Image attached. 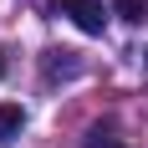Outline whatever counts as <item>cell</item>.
<instances>
[{
    "label": "cell",
    "mask_w": 148,
    "mask_h": 148,
    "mask_svg": "<svg viewBox=\"0 0 148 148\" xmlns=\"http://www.w3.org/2000/svg\"><path fill=\"white\" fill-rule=\"evenodd\" d=\"M112 10H118L123 21H133V26H138V21H148V0H118Z\"/></svg>",
    "instance_id": "3957f363"
},
{
    "label": "cell",
    "mask_w": 148,
    "mask_h": 148,
    "mask_svg": "<svg viewBox=\"0 0 148 148\" xmlns=\"http://www.w3.org/2000/svg\"><path fill=\"white\" fill-rule=\"evenodd\" d=\"M143 61H148V51H143Z\"/></svg>",
    "instance_id": "5b68a950"
},
{
    "label": "cell",
    "mask_w": 148,
    "mask_h": 148,
    "mask_svg": "<svg viewBox=\"0 0 148 148\" xmlns=\"http://www.w3.org/2000/svg\"><path fill=\"white\" fill-rule=\"evenodd\" d=\"M61 10L72 15L87 36H97V31H102V21H107V15H102V0H61Z\"/></svg>",
    "instance_id": "6da1fadb"
},
{
    "label": "cell",
    "mask_w": 148,
    "mask_h": 148,
    "mask_svg": "<svg viewBox=\"0 0 148 148\" xmlns=\"http://www.w3.org/2000/svg\"><path fill=\"white\" fill-rule=\"evenodd\" d=\"M0 77H5V51H0Z\"/></svg>",
    "instance_id": "277c9868"
},
{
    "label": "cell",
    "mask_w": 148,
    "mask_h": 148,
    "mask_svg": "<svg viewBox=\"0 0 148 148\" xmlns=\"http://www.w3.org/2000/svg\"><path fill=\"white\" fill-rule=\"evenodd\" d=\"M21 128H26L21 102H0V143H15V138H21Z\"/></svg>",
    "instance_id": "7a4b0ae2"
}]
</instances>
